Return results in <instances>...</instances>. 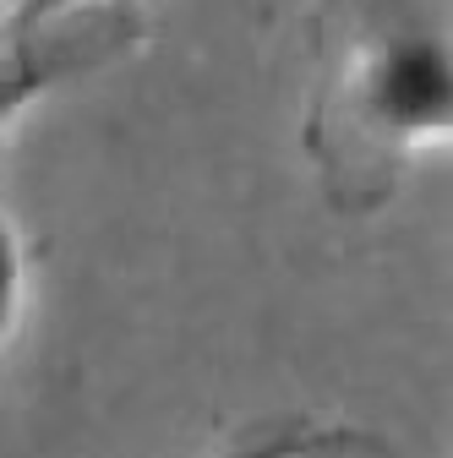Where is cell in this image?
Listing matches in <instances>:
<instances>
[{"label":"cell","instance_id":"1","mask_svg":"<svg viewBox=\"0 0 453 458\" xmlns=\"http://www.w3.org/2000/svg\"><path fill=\"white\" fill-rule=\"evenodd\" d=\"M350 121L382 148H432L453 131V49L432 28L372 33L345 72Z\"/></svg>","mask_w":453,"mask_h":458},{"label":"cell","instance_id":"2","mask_svg":"<svg viewBox=\"0 0 453 458\" xmlns=\"http://www.w3.org/2000/svg\"><path fill=\"white\" fill-rule=\"evenodd\" d=\"M0 148H6V137H0ZM22 301H28V257H22L17 218L6 208V186H0V350L22 322Z\"/></svg>","mask_w":453,"mask_h":458},{"label":"cell","instance_id":"3","mask_svg":"<svg viewBox=\"0 0 453 458\" xmlns=\"http://www.w3.org/2000/svg\"><path fill=\"white\" fill-rule=\"evenodd\" d=\"M44 82L49 77L38 66H22V61L17 66H0V137H6V126L17 121V109H28L44 93Z\"/></svg>","mask_w":453,"mask_h":458},{"label":"cell","instance_id":"4","mask_svg":"<svg viewBox=\"0 0 453 458\" xmlns=\"http://www.w3.org/2000/svg\"><path fill=\"white\" fill-rule=\"evenodd\" d=\"M82 6H93V0H12L6 6V33H38L49 22L82 12Z\"/></svg>","mask_w":453,"mask_h":458}]
</instances>
